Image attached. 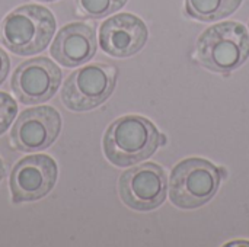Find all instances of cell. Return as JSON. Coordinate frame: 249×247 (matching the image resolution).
I'll list each match as a JSON object with an SVG mask.
<instances>
[{"label":"cell","mask_w":249,"mask_h":247,"mask_svg":"<svg viewBox=\"0 0 249 247\" xmlns=\"http://www.w3.org/2000/svg\"><path fill=\"white\" fill-rule=\"evenodd\" d=\"M160 137L162 134L147 118L139 115L121 116L105 131L104 153L118 167L134 166L156 153Z\"/></svg>","instance_id":"1"},{"label":"cell","mask_w":249,"mask_h":247,"mask_svg":"<svg viewBox=\"0 0 249 247\" xmlns=\"http://www.w3.org/2000/svg\"><path fill=\"white\" fill-rule=\"evenodd\" d=\"M55 32L53 13L39 4H23L12 10L0 23V42L16 55L44 51Z\"/></svg>","instance_id":"2"},{"label":"cell","mask_w":249,"mask_h":247,"mask_svg":"<svg viewBox=\"0 0 249 247\" xmlns=\"http://www.w3.org/2000/svg\"><path fill=\"white\" fill-rule=\"evenodd\" d=\"M197 57L201 66L210 71H233L248 60L249 32L238 22L213 25L200 35Z\"/></svg>","instance_id":"3"},{"label":"cell","mask_w":249,"mask_h":247,"mask_svg":"<svg viewBox=\"0 0 249 247\" xmlns=\"http://www.w3.org/2000/svg\"><path fill=\"white\" fill-rule=\"evenodd\" d=\"M220 182V170L212 162L201 157L185 159L171 172L169 199L181 210L200 208L217 194Z\"/></svg>","instance_id":"4"},{"label":"cell","mask_w":249,"mask_h":247,"mask_svg":"<svg viewBox=\"0 0 249 247\" xmlns=\"http://www.w3.org/2000/svg\"><path fill=\"white\" fill-rule=\"evenodd\" d=\"M117 68L105 63H93L73 71L61 89L64 106L74 112H85L102 105L114 92Z\"/></svg>","instance_id":"5"},{"label":"cell","mask_w":249,"mask_h":247,"mask_svg":"<svg viewBox=\"0 0 249 247\" xmlns=\"http://www.w3.org/2000/svg\"><path fill=\"white\" fill-rule=\"evenodd\" d=\"M121 201L131 210L146 213L159 208L168 197V178L162 166L143 163L125 170L118 181Z\"/></svg>","instance_id":"6"},{"label":"cell","mask_w":249,"mask_h":247,"mask_svg":"<svg viewBox=\"0 0 249 247\" xmlns=\"http://www.w3.org/2000/svg\"><path fill=\"white\" fill-rule=\"evenodd\" d=\"M58 178L55 160L47 154H34L19 160L9 179L12 201L15 204L32 202L47 197Z\"/></svg>","instance_id":"7"},{"label":"cell","mask_w":249,"mask_h":247,"mask_svg":"<svg viewBox=\"0 0 249 247\" xmlns=\"http://www.w3.org/2000/svg\"><path fill=\"white\" fill-rule=\"evenodd\" d=\"M61 131V116L53 106H36L23 111L10 131L12 146L22 153L48 148Z\"/></svg>","instance_id":"8"},{"label":"cell","mask_w":249,"mask_h":247,"mask_svg":"<svg viewBox=\"0 0 249 247\" xmlns=\"http://www.w3.org/2000/svg\"><path fill=\"white\" fill-rule=\"evenodd\" d=\"M12 90L23 105L50 100L61 84V70L47 57L23 61L12 76Z\"/></svg>","instance_id":"9"},{"label":"cell","mask_w":249,"mask_h":247,"mask_svg":"<svg viewBox=\"0 0 249 247\" xmlns=\"http://www.w3.org/2000/svg\"><path fill=\"white\" fill-rule=\"evenodd\" d=\"M147 36L146 23L131 13L115 15L107 19L99 29L101 48L117 58H127L137 54L147 42Z\"/></svg>","instance_id":"10"},{"label":"cell","mask_w":249,"mask_h":247,"mask_svg":"<svg viewBox=\"0 0 249 247\" xmlns=\"http://www.w3.org/2000/svg\"><path fill=\"white\" fill-rule=\"evenodd\" d=\"M96 54L95 28L85 22H73L63 26L53 45L51 55L64 67H77L93 58Z\"/></svg>","instance_id":"11"},{"label":"cell","mask_w":249,"mask_h":247,"mask_svg":"<svg viewBox=\"0 0 249 247\" xmlns=\"http://www.w3.org/2000/svg\"><path fill=\"white\" fill-rule=\"evenodd\" d=\"M241 4L242 0H185V13L196 20L213 22L231 16Z\"/></svg>","instance_id":"12"},{"label":"cell","mask_w":249,"mask_h":247,"mask_svg":"<svg viewBox=\"0 0 249 247\" xmlns=\"http://www.w3.org/2000/svg\"><path fill=\"white\" fill-rule=\"evenodd\" d=\"M127 0H76L79 13L86 17L101 19L120 10Z\"/></svg>","instance_id":"13"},{"label":"cell","mask_w":249,"mask_h":247,"mask_svg":"<svg viewBox=\"0 0 249 247\" xmlns=\"http://www.w3.org/2000/svg\"><path fill=\"white\" fill-rule=\"evenodd\" d=\"M18 114V105L9 93L0 92V135L10 127Z\"/></svg>","instance_id":"14"},{"label":"cell","mask_w":249,"mask_h":247,"mask_svg":"<svg viewBox=\"0 0 249 247\" xmlns=\"http://www.w3.org/2000/svg\"><path fill=\"white\" fill-rule=\"evenodd\" d=\"M9 68H10L9 55L0 48V84L6 80V77L9 74Z\"/></svg>","instance_id":"15"},{"label":"cell","mask_w":249,"mask_h":247,"mask_svg":"<svg viewBox=\"0 0 249 247\" xmlns=\"http://www.w3.org/2000/svg\"><path fill=\"white\" fill-rule=\"evenodd\" d=\"M4 173H6V169H4V165H3V162H1V159H0V182H1L3 178H4Z\"/></svg>","instance_id":"16"},{"label":"cell","mask_w":249,"mask_h":247,"mask_svg":"<svg viewBox=\"0 0 249 247\" xmlns=\"http://www.w3.org/2000/svg\"><path fill=\"white\" fill-rule=\"evenodd\" d=\"M38 1H54V0H38Z\"/></svg>","instance_id":"17"}]
</instances>
